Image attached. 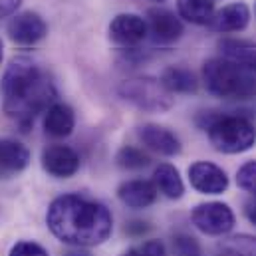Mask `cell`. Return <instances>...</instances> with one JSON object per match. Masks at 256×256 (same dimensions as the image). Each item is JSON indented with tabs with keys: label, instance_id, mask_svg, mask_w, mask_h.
<instances>
[{
	"label": "cell",
	"instance_id": "21",
	"mask_svg": "<svg viewBox=\"0 0 256 256\" xmlns=\"http://www.w3.org/2000/svg\"><path fill=\"white\" fill-rule=\"evenodd\" d=\"M220 50H222L224 58L242 62V64L250 66L252 70H256V44L236 42V40H222Z\"/></svg>",
	"mask_w": 256,
	"mask_h": 256
},
{
	"label": "cell",
	"instance_id": "16",
	"mask_svg": "<svg viewBox=\"0 0 256 256\" xmlns=\"http://www.w3.org/2000/svg\"><path fill=\"white\" fill-rule=\"evenodd\" d=\"M74 128H76V116L68 104L56 102L46 110L44 129L50 137H56V139L68 137L74 131Z\"/></svg>",
	"mask_w": 256,
	"mask_h": 256
},
{
	"label": "cell",
	"instance_id": "24",
	"mask_svg": "<svg viewBox=\"0 0 256 256\" xmlns=\"http://www.w3.org/2000/svg\"><path fill=\"white\" fill-rule=\"evenodd\" d=\"M122 256H167V248L161 240H147L139 246L129 248L128 252Z\"/></svg>",
	"mask_w": 256,
	"mask_h": 256
},
{
	"label": "cell",
	"instance_id": "8",
	"mask_svg": "<svg viewBox=\"0 0 256 256\" xmlns=\"http://www.w3.org/2000/svg\"><path fill=\"white\" fill-rule=\"evenodd\" d=\"M147 36L153 44H173L183 36L181 20L165 8H151L147 12Z\"/></svg>",
	"mask_w": 256,
	"mask_h": 256
},
{
	"label": "cell",
	"instance_id": "20",
	"mask_svg": "<svg viewBox=\"0 0 256 256\" xmlns=\"http://www.w3.org/2000/svg\"><path fill=\"white\" fill-rule=\"evenodd\" d=\"M216 256H256V238L248 234L230 236L218 244Z\"/></svg>",
	"mask_w": 256,
	"mask_h": 256
},
{
	"label": "cell",
	"instance_id": "4",
	"mask_svg": "<svg viewBox=\"0 0 256 256\" xmlns=\"http://www.w3.org/2000/svg\"><path fill=\"white\" fill-rule=\"evenodd\" d=\"M198 126L208 133L210 145L220 153H244L256 141L254 124L244 116H212L204 114Z\"/></svg>",
	"mask_w": 256,
	"mask_h": 256
},
{
	"label": "cell",
	"instance_id": "9",
	"mask_svg": "<svg viewBox=\"0 0 256 256\" xmlns=\"http://www.w3.org/2000/svg\"><path fill=\"white\" fill-rule=\"evenodd\" d=\"M189 181L192 189L202 194H220L228 189V177L226 173L210 163V161H196L189 167Z\"/></svg>",
	"mask_w": 256,
	"mask_h": 256
},
{
	"label": "cell",
	"instance_id": "30",
	"mask_svg": "<svg viewBox=\"0 0 256 256\" xmlns=\"http://www.w3.org/2000/svg\"><path fill=\"white\" fill-rule=\"evenodd\" d=\"M64 256H92L88 250H84V248H74V250H70V252H66Z\"/></svg>",
	"mask_w": 256,
	"mask_h": 256
},
{
	"label": "cell",
	"instance_id": "29",
	"mask_svg": "<svg viewBox=\"0 0 256 256\" xmlns=\"http://www.w3.org/2000/svg\"><path fill=\"white\" fill-rule=\"evenodd\" d=\"M246 216H248V220L256 224V200L252 202H246Z\"/></svg>",
	"mask_w": 256,
	"mask_h": 256
},
{
	"label": "cell",
	"instance_id": "14",
	"mask_svg": "<svg viewBox=\"0 0 256 256\" xmlns=\"http://www.w3.org/2000/svg\"><path fill=\"white\" fill-rule=\"evenodd\" d=\"M248 22H250L248 6L244 2H232L222 10H218L208 26L216 32H240L248 26Z\"/></svg>",
	"mask_w": 256,
	"mask_h": 256
},
{
	"label": "cell",
	"instance_id": "13",
	"mask_svg": "<svg viewBox=\"0 0 256 256\" xmlns=\"http://www.w3.org/2000/svg\"><path fill=\"white\" fill-rule=\"evenodd\" d=\"M30 163V151L16 139H0V179L24 171Z\"/></svg>",
	"mask_w": 256,
	"mask_h": 256
},
{
	"label": "cell",
	"instance_id": "32",
	"mask_svg": "<svg viewBox=\"0 0 256 256\" xmlns=\"http://www.w3.org/2000/svg\"><path fill=\"white\" fill-rule=\"evenodd\" d=\"M153 2H165V0H153Z\"/></svg>",
	"mask_w": 256,
	"mask_h": 256
},
{
	"label": "cell",
	"instance_id": "19",
	"mask_svg": "<svg viewBox=\"0 0 256 256\" xmlns=\"http://www.w3.org/2000/svg\"><path fill=\"white\" fill-rule=\"evenodd\" d=\"M177 10L181 18L196 26H208L214 16L212 0H177Z\"/></svg>",
	"mask_w": 256,
	"mask_h": 256
},
{
	"label": "cell",
	"instance_id": "17",
	"mask_svg": "<svg viewBox=\"0 0 256 256\" xmlns=\"http://www.w3.org/2000/svg\"><path fill=\"white\" fill-rule=\"evenodd\" d=\"M153 185L159 192H163L167 198H181L185 192L183 179L179 175V169L169 165V163H161L155 173H153Z\"/></svg>",
	"mask_w": 256,
	"mask_h": 256
},
{
	"label": "cell",
	"instance_id": "6",
	"mask_svg": "<svg viewBox=\"0 0 256 256\" xmlns=\"http://www.w3.org/2000/svg\"><path fill=\"white\" fill-rule=\"evenodd\" d=\"M191 220L200 232L208 236H220L232 230L234 212L224 202H202L192 208Z\"/></svg>",
	"mask_w": 256,
	"mask_h": 256
},
{
	"label": "cell",
	"instance_id": "1",
	"mask_svg": "<svg viewBox=\"0 0 256 256\" xmlns=\"http://www.w3.org/2000/svg\"><path fill=\"white\" fill-rule=\"evenodd\" d=\"M46 222L56 238L76 248L104 244L114 230L110 208L82 194H62L54 198L48 206Z\"/></svg>",
	"mask_w": 256,
	"mask_h": 256
},
{
	"label": "cell",
	"instance_id": "18",
	"mask_svg": "<svg viewBox=\"0 0 256 256\" xmlns=\"http://www.w3.org/2000/svg\"><path fill=\"white\" fill-rule=\"evenodd\" d=\"M161 84L169 94H194L198 88V82L191 70L171 66L161 74Z\"/></svg>",
	"mask_w": 256,
	"mask_h": 256
},
{
	"label": "cell",
	"instance_id": "25",
	"mask_svg": "<svg viewBox=\"0 0 256 256\" xmlns=\"http://www.w3.org/2000/svg\"><path fill=\"white\" fill-rule=\"evenodd\" d=\"M8 256H50V254H48V250L42 244L32 242V240H22V242H16L10 248V254Z\"/></svg>",
	"mask_w": 256,
	"mask_h": 256
},
{
	"label": "cell",
	"instance_id": "5",
	"mask_svg": "<svg viewBox=\"0 0 256 256\" xmlns=\"http://www.w3.org/2000/svg\"><path fill=\"white\" fill-rule=\"evenodd\" d=\"M120 96L143 112H165L173 106L171 94L155 78H129L122 82Z\"/></svg>",
	"mask_w": 256,
	"mask_h": 256
},
{
	"label": "cell",
	"instance_id": "10",
	"mask_svg": "<svg viewBox=\"0 0 256 256\" xmlns=\"http://www.w3.org/2000/svg\"><path fill=\"white\" fill-rule=\"evenodd\" d=\"M42 167L56 179H68L80 169V155L68 145H48L42 151Z\"/></svg>",
	"mask_w": 256,
	"mask_h": 256
},
{
	"label": "cell",
	"instance_id": "23",
	"mask_svg": "<svg viewBox=\"0 0 256 256\" xmlns=\"http://www.w3.org/2000/svg\"><path fill=\"white\" fill-rule=\"evenodd\" d=\"M236 183L240 189H244L256 196V161H248L238 169Z\"/></svg>",
	"mask_w": 256,
	"mask_h": 256
},
{
	"label": "cell",
	"instance_id": "26",
	"mask_svg": "<svg viewBox=\"0 0 256 256\" xmlns=\"http://www.w3.org/2000/svg\"><path fill=\"white\" fill-rule=\"evenodd\" d=\"M173 246H175V252L179 256H196L198 252V246H196V242H194V238L191 236H177L175 240H173Z\"/></svg>",
	"mask_w": 256,
	"mask_h": 256
},
{
	"label": "cell",
	"instance_id": "22",
	"mask_svg": "<svg viewBox=\"0 0 256 256\" xmlns=\"http://www.w3.org/2000/svg\"><path fill=\"white\" fill-rule=\"evenodd\" d=\"M116 161H118L120 167H124V169H133V171H135V169H143V167H147V165L151 163L149 155H147L143 149L133 147V145L122 147V149L118 151V155H116Z\"/></svg>",
	"mask_w": 256,
	"mask_h": 256
},
{
	"label": "cell",
	"instance_id": "11",
	"mask_svg": "<svg viewBox=\"0 0 256 256\" xmlns=\"http://www.w3.org/2000/svg\"><path fill=\"white\" fill-rule=\"evenodd\" d=\"M110 38L120 46H137L147 38V22L137 14H118L110 24Z\"/></svg>",
	"mask_w": 256,
	"mask_h": 256
},
{
	"label": "cell",
	"instance_id": "12",
	"mask_svg": "<svg viewBox=\"0 0 256 256\" xmlns=\"http://www.w3.org/2000/svg\"><path fill=\"white\" fill-rule=\"evenodd\" d=\"M139 139L143 141V145L159 155L165 157H173L181 153V141L179 137L169 131L167 128L155 126V124H147L139 128Z\"/></svg>",
	"mask_w": 256,
	"mask_h": 256
},
{
	"label": "cell",
	"instance_id": "28",
	"mask_svg": "<svg viewBox=\"0 0 256 256\" xmlns=\"http://www.w3.org/2000/svg\"><path fill=\"white\" fill-rule=\"evenodd\" d=\"M22 0H0V18H6L10 14L16 12V8L20 6Z\"/></svg>",
	"mask_w": 256,
	"mask_h": 256
},
{
	"label": "cell",
	"instance_id": "2",
	"mask_svg": "<svg viewBox=\"0 0 256 256\" xmlns=\"http://www.w3.org/2000/svg\"><path fill=\"white\" fill-rule=\"evenodd\" d=\"M2 110L14 120L22 131H28L34 118L46 114V110L56 104V88L52 80L30 58H14L6 68L2 82Z\"/></svg>",
	"mask_w": 256,
	"mask_h": 256
},
{
	"label": "cell",
	"instance_id": "27",
	"mask_svg": "<svg viewBox=\"0 0 256 256\" xmlns=\"http://www.w3.org/2000/svg\"><path fill=\"white\" fill-rule=\"evenodd\" d=\"M147 230H149V226L143 220H133V222H129L128 226H126V232L131 234V236H143Z\"/></svg>",
	"mask_w": 256,
	"mask_h": 256
},
{
	"label": "cell",
	"instance_id": "31",
	"mask_svg": "<svg viewBox=\"0 0 256 256\" xmlns=\"http://www.w3.org/2000/svg\"><path fill=\"white\" fill-rule=\"evenodd\" d=\"M0 62H2V42H0Z\"/></svg>",
	"mask_w": 256,
	"mask_h": 256
},
{
	"label": "cell",
	"instance_id": "3",
	"mask_svg": "<svg viewBox=\"0 0 256 256\" xmlns=\"http://www.w3.org/2000/svg\"><path fill=\"white\" fill-rule=\"evenodd\" d=\"M208 94L224 100H246L256 94V70L230 58H210L202 66Z\"/></svg>",
	"mask_w": 256,
	"mask_h": 256
},
{
	"label": "cell",
	"instance_id": "7",
	"mask_svg": "<svg viewBox=\"0 0 256 256\" xmlns=\"http://www.w3.org/2000/svg\"><path fill=\"white\" fill-rule=\"evenodd\" d=\"M6 32H8V38L14 42V44H20V46H34L38 44L40 40L46 38L48 34V26L44 22V18L36 12H20L16 14L8 26H6Z\"/></svg>",
	"mask_w": 256,
	"mask_h": 256
},
{
	"label": "cell",
	"instance_id": "15",
	"mask_svg": "<svg viewBox=\"0 0 256 256\" xmlns=\"http://www.w3.org/2000/svg\"><path fill=\"white\" fill-rule=\"evenodd\" d=\"M118 196L124 204H128L129 208H147L149 204L155 202L157 189L151 181L133 179V181H126V183L120 185Z\"/></svg>",
	"mask_w": 256,
	"mask_h": 256
}]
</instances>
